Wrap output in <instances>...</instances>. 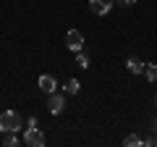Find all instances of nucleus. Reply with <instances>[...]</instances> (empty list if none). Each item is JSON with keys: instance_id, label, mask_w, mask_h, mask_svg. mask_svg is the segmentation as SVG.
Masks as SVG:
<instances>
[{"instance_id": "obj_1", "label": "nucleus", "mask_w": 157, "mask_h": 147, "mask_svg": "<svg viewBox=\"0 0 157 147\" xmlns=\"http://www.w3.org/2000/svg\"><path fill=\"white\" fill-rule=\"evenodd\" d=\"M21 116L16 113V110H3V113H0V131H18L21 129Z\"/></svg>"}, {"instance_id": "obj_2", "label": "nucleus", "mask_w": 157, "mask_h": 147, "mask_svg": "<svg viewBox=\"0 0 157 147\" xmlns=\"http://www.w3.org/2000/svg\"><path fill=\"white\" fill-rule=\"evenodd\" d=\"M24 142H26L29 147H45V134H42L39 126H29V129L24 131Z\"/></svg>"}, {"instance_id": "obj_3", "label": "nucleus", "mask_w": 157, "mask_h": 147, "mask_svg": "<svg viewBox=\"0 0 157 147\" xmlns=\"http://www.w3.org/2000/svg\"><path fill=\"white\" fill-rule=\"evenodd\" d=\"M47 108H50V113H63V108H66V92H50L47 95Z\"/></svg>"}, {"instance_id": "obj_4", "label": "nucleus", "mask_w": 157, "mask_h": 147, "mask_svg": "<svg viewBox=\"0 0 157 147\" xmlns=\"http://www.w3.org/2000/svg\"><path fill=\"white\" fill-rule=\"evenodd\" d=\"M66 45H68V50L78 53L81 47H84V34L78 32V29H71V32L66 34Z\"/></svg>"}, {"instance_id": "obj_5", "label": "nucleus", "mask_w": 157, "mask_h": 147, "mask_svg": "<svg viewBox=\"0 0 157 147\" xmlns=\"http://www.w3.org/2000/svg\"><path fill=\"white\" fill-rule=\"evenodd\" d=\"M113 6H115V0H89V11L94 13V16H105V13H110Z\"/></svg>"}, {"instance_id": "obj_6", "label": "nucleus", "mask_w": 157, "mask_h": 147, "mask_svg": "<svg viewBox=\"0 0 157 147\" xmlns=\"http://www.w3.org/2000/svg\"><path fill=\"white\" fill-rule=\"evenodd\" d=\"M39 89L45 92V95H50V92H55V89H58V81L52 79L50 74H42V76H39Z\"/></svg>"}, {"instance_id": "obj_7", "label": "nucleus", "mask_w": 157, "mask_h": 147, "mask_svg": "<svg viewBox=\"0 0 157 147\" xmlns=\"http://www.w3.org/2000/svg\"><path fill=\"white\" fill-rule=\"evenodd\" d=\"M126 68H128L131 74H144V68H147V63H141L139 58H128V61H126Z\"/></svg>"}, {"instance_id": "obj_8", "label": "nucleus", "mask_w": 157, "mask_h": 147, "mask_svg": "<svg viewBox=\"0 0 157 147\" xmlns=\"http://www.w3.org/2000/svg\"><path fill=\"white\" fill-rule=\"evenodd\" d=\"M78 89H81V84H78L76 79H68L66 84H63V92H66V95H76Z\"/></svg>"}, {"instance_id": "obj_9", "label": "nucleus", "mask_w": 157, "mask_h": 147, "mask_svg": "<svg viewBox=\"0 0 157 147\" xmlns=\"http://www.w3.org/2000/svg\"><path fill=\"white\" fill-rule=\"evenodd\" d=\"M123 145H126V147H139V145H144V139L136 137V134H128V137L123 139Z\"/></svg>"}, {"instance_id": "obj_10", "label": "nucleus", "mask_w": 157, "mask_h": 147, "mask_svg": "<svg viewBox=\"0 0 157 147\" xmlns=\"http://www.w3.org/2000/svg\"><path fill=\"white\" fill-rule=\"evenodd\" d=\"M76 66H78V68H89V55L78 50V53H76Z\"/></svg>"}, {"instance_id": "obj_11", "label": "nucleus", "mask_w": 157, "mask_h": 147, "mask_svg": "<svg viewBox=\"0 0 157 147\" xmlns=\"http://www.w3.org/2000/svg\"><path fill=\"white\" fill-rule=\"evenodd\" d=\"M144 76L149 81H157V63H149V66L144 68Z\"/></svg>"}, {"instance_id": "obj_12", "label": "nucleus", "mask_w": 157, "mask_h": 147, "mask_svg": "<svg viewBox=\"0 0 157 147\" xmlns=\"http://www.w3.org/2000/svg\"><path fill=\"white\" fill-rule=\"evenodd\" d=\"M3 145H6V147H16V145H18V137H16V131H8V137L3 139Z\"/></svg>"}, {"instance_id": "obj_13", "label": "nucleus", "mask_w": 157, "mask_h": 147, "mask_svg": "<svg viewBox=\"0 0 157 147\" xmlns=\"http://www.w3.org/2000/svg\"><path fill=\"white\" fill-rule=\"evenodd\" d=\"M144 145H147V147H157V134L149 137V139H144Z\"/></svg>"}, {"instance_id": "obj_14", "label": "nucleus", "mask_w": 157, "mask_h": 147, "mask_svg": "<svg viewBox=\"0 0 157 147\" xmlns=\"http://www.w3.org/2000/svg\"><path fill=\"white\" fill-rule=\"evenodd\" d=\"M115 3H118V6H123V8H128V6H134L136 0H115Z\"/></svg>"}, {"instance_id": "obj_15", "label": "nucleus", "mask_w": 157, "mask_h": 147, "mask_svg": "<svg viewBox=\"0 0 157 147\" xmlns=\"http://www.w3.org/2000/svg\"><path fill=\"white\" fill-rule=\"evenodd\" d=\"M152 131H155V134H157V118L152 121Z\"/></svg>"}, {"instance_id": "obj_16", "label": "nucleus", "mask_w": 157, "mask_h": 147, "mask_svg": "<svg viewBox=\"0 0 157 147\" xmlns=\"http://www.w3.org/2000/svg\"><path fill=\"white\" fill-rule=\"evenodd\" d=\"M155 102H157V100H155Z\"/></svg>"}]
</instances>
